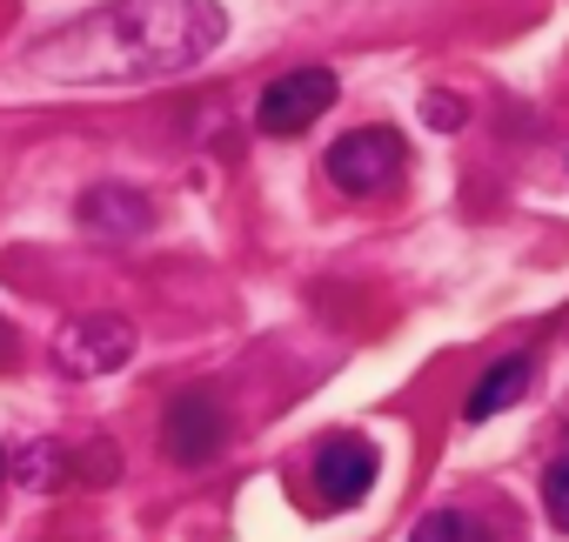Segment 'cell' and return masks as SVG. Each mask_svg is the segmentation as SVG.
<instances>
[{
  "instance_id": "1",
  "label": "cell",
  "mask_w": 569,
  "mask_h": 542,
  "mask_svg": "<svg viewBox=\"0 0 569 542\" xmlns=\"http://www.w3.org/2000/svg\"><path fill=\"white\" fill-rule=\"evenodd\" d=\"M228 41L221 0H101L28 48V68L68 88H134L201 68Z\"/></svg>"
},
{
  "instance_id": "2",
  "label": "cell",
  "mask_w": 569,
  "mask_h": 542,
  "mask_svg": "<svg viewBox=\"0 0 569 542\" xmlns=\"http://www.w3.org/2000/svg\"><path fill=\"white\" fill-rule=\"evenodd\" d=\"M322 174H329L349 201H376V194H389V188L409 174V141H402L396 128H349V134L329 148Z\"/></svg>"
},
{
  "instance_id": "3",
  "label": "cell",
  "mask_w": 569,
  "mask_h": 542,
  "mask_svg": "<svg viewBox=\"0 0 569 542\" xmlns=\"http://www.w3.org/2000/svg\"><path fill=\"white\" fill-rule=\"evenodd\" d=\"M336 94H342L336 68H322V61L289 68V74H274V81L261 88V101H254V128L274 134V141H289V134H302L309 121H322V114L336 108Z\"/></svg>"
},
{
  "instance_id": "4",
  "label": "cell",
  "mask_w": 569,
  "mask_h": 542,
  "mask_svg": "<svg viewBox=\"0 0 569 542\" xmlns=\"http://www.w3.org/2000/svg\"><path fill=\"white\" fill-rule=\"evenodd\" d=\"M161 442H168V455H174L181 469L214 462V455L228 449V402L208 395V389H181V395L168 402V415H161Z\"/></svg>"
},
{
  "instance_id": "5",
  "label": "cell",
  "mask_w": 569,
  "mask_h": 542,
  "mask_svg": "<svg viewBox=\"0 0 569 542\" xmlns=\"http://www.w3.org/2000/svg\"><path fill=\"white\" fill-rule=\"evenodd\" d=\"M376 442H362V435H329L322 449H316V475H309V489H316V509H356L369 489H376Z\"/></svg>"
},
{
  "instance_id": "6",
  "label": "cell",
  "mask_w": 569,
  "mask_h": 542,
  "mask_svg": "<svg viewBox=\"0 0 569 542\" xmlns=\"http://www.w3.org/2000/svg\"><path fill=\"white\" fill-rule=\"evenodd\" d=\"M128 355H134V329L121 315H74L54 335V362L68 375H114Z\"/></svg>"
},
{
  "instance_id": "7",
  "label": "cell",
  "mask_w": 569,
  "mask_h": 542,
  "mask_svg": "<svg viewBox=\"0 0 569 542\" xmlns=\"http://www.w3.org/2000/svg\"><path fill=\"white\" fill-rule=\"evenodd\" d=\"M74 221H81L94 241H134V234L154 228V201H148L141 188H128V181H94V188H81Z\"/></svg>"
},
{
  "instance_id": "8",
  "label": "cell",
  "mask_w": 569,
  "mask_h": 542,
  "mask_svg": "<svg viewBox=\"0 0 569 542\" xmlns=\"http://www.w3.org/2000/svg\"><path fill=\"white\" fill-rule=\"evenodd\" d=\"M529 382H536V362L529 355H502L476 389H469V402H462V415L469 422H489V415H502V409H516L522 395H529Z\"/></svg>"
},
{
  "instance_id": "9",
  "label": "cell",
  "mask_w": 569,
  "mask_h": 542,
  "mask_svg": "<svg viewBox=\"0 0 569 542\" xmlns=\"http://www.w3.org/2000/svg\"><path fill=\"white\" fill-rule=\"evenodd\" d=\"M14 475H21V489H34V495L61 489V482H68V442H28L21 462H14Z\"/></svg>"
},
{
  "instance_id": "10",
  "label": "cell",
  "mask_w": 569,
  "mask_h": 542,
  "mask_svg": "<svg viewBox=\"0 0 569 542\" xmlns=\"http://www.w3.org/2000/svg\"><path fill=\"white\" fill-rule=\"evenodd\" d=\"M409 542H489V529L476 515H462V509H429Z\"/></svg>"
},
{
  "instance_id": "11",
  "label": "cell",
  "mask_w": 569,
  "mask_h": 542,
  "mask_svg": "<svg viewBox=\"0 0 569 542\" xmlns=\"http://www.w3.org/2000/svg\"><path fill=\"white\" fill-rule=\"evenodd\" d=\"M542 509H549V522L569 535V455H556V462L542 469Z\"/></svg>"
},
{
  "instance_id": "12",
  "label": "cell",
  "mask_w": 569,
  "mask_h": 542,
  "mask_svg": "<svg viewBox=\"0 0 569 542\" xmlns=\"http://www.w3.org/2000/svg\"><path fill=\"white\" fill-rule=\"evenodd\" d=\"M422 114H429V128H436V134H456L469 108H462L456 94H422Z\"/></svg>"
},
{
  "instance_id": "13",
  "label": "cell",
  "mask_w": 569,
  "mask_h": 542,
  "mask_svg": "<svg viewBox=\"0 0 569 542\" xmlns=\"http://www.w3.org/2000/svg\"><path fill=\"white\" fill-rule=\"evenodd\" d=\"M14 362H21V335H14V329H8V322H0V375H8V369H14Z\"/></svg>"
},
{
  "instance_id": "14",
  "label": "cell",
  "mask_w": 569,
  "mask_h": 542,
  "mask_svg": "<svg viewBox=\"0 0 569 542\" xmlns=\"http://www.w3.org/2000/svg\"><path fill=\"white\" fill-rule=\"evenodd\" d=\"M0 482H8V449H0Z\"/></svg>"
}]
</instances>
